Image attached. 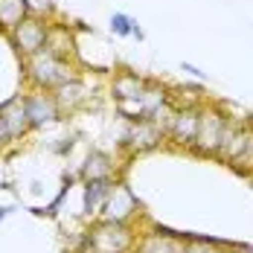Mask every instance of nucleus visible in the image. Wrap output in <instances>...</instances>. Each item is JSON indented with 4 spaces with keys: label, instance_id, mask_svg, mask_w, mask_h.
Instances as JSON below:
<instances>
[{
    "label": "nucleus",
    "instance_id": "obj_1",
    "mask_svg": "<svg viewBox=\"0 0 253 253\" xmlns=\"http://www.w3.org/2000/svg\"><path fill=\"white\" fill-rule=\"evenodd\" d=\"M24 76L29 82V87L55 90L64 82L82 76V67H79L76 58H61V55H55L50 50H41L35 55H29V58H24Z\"/></svg>",
    "mask_w": 253,
    "mask_h": 253
},
{
    "label": "nucleus",
    "instance_id": "obj_2",
    "mask_svg": "<svg viewBox=\"0 0 253 253\" xmlns=\"http://www.w3.org/2000/svg\"><path fill=\"white\" fill-rule=\"evenodd\" d=\"M137 233H140L137 224L93 218L84 230V253H131Z\"/></svg>",
    "mask_w": 253,
    "mask_h": 253
},
{
    "label": "nucleus",
    "instance_id": "obj_3",
    "mask_svg": "<svg viewBox=\"0 0 253 253\" xmlns=\"http://www.w3.org/2000/svg\"><path fill=\"white\" fill-rule=\"evenodd\" d=\"M218 160L227 163L233 172L251 177L253 172V117L251 120H233L230 117L227 128H224V140L218 149Z\"/></svg>",
    "mask_w": 253,
    "mask_h": 253
},
{
    "label": "nucleus",
    "instance_id": "obj_4",
    "mask_svg": "<svg viewBox=\"0 0 253 253\" xmlns=\"http://www.w3.org/2000/svg\"><path fill=\"white\" fill-rule=\"evenodd\" d=\"M227 123H230V114L221 105L204 102L201 117H198V137H195L192 152L198 154V157H218V149H221Z\"/></svg>",
    "mask_w": 253,
    "mask_h": 253
},
{
    "label": "nucleus",
    "instance_id": "obj_5",
    "mask_svg": "<svg viewBox=\"0 0 253 253\" xmlns=\"http://www.w3.org/2000/svg\"><path fill=\"white\" fill-rule=\"evenodd\" d=\"M204 105V102H201ZM201 105H177L166 120V143H172L175 149L192 152L195 137H198V117H201Z\"/></svg>",
    "mask_w": 253,
    "mask_h": 253
},
{
    "label": "nucleus",
    "instance_id": "obj_6",
    "mask_svg": "<svg viewBox=\"0 0 253 253\" xmlns=\"http://www.w3.org/2000/svg\"><path fill=\"white\" fill-rule=\"evenodd\" d=\"M143 215V204L134 195V189L128 186L126 180H117L108 201L102 204L99 218L105 221H120V224H137V218Z\"/></svg>",
    "mask_w": 253,
    "mask_h": 253
},
{
    "label": "nucleus",
    "instance_id": "obj_7",
    "mask_svg": "<svg viewBox=\"0 0 253 253\" xmlns=\"http://www.w3.org/2000/svg\"><path fill=\"white\" fill-rule=\"evenodd\" d=\"M47 35H50V18H41V15H29L26 21H21L9 32L12 47H15V52L21 58H29V55L44 50L47 47Z\"/></svg>",
    "mask_w": 253,
    "mask_h": 253
},
{
    "label": "nucleus",
    "instance_id": "obj_8",
    "mask_svg": "<svg viewBox=\"0 0 253 253\" xmlns=\"http://www.w3.org/2000/svg\"><path fill=\"white\" fill-rule=\"evenodd\" d=\"M166 143V128L160 123H152V120H140V123H128V128L123 131V140L120 146L128 152V157L134 154H146L163 146Z\"/></svg>",
    "mask_w": 253,
    "mask_h": 253
},
{
    "label": "nucleus",
    "instance_id": "obj_9",
    "mask_svg": "<svg viewBox=\"0 0 253 253\" xmlns=\"http://www.w3.org/2000/svg\"><path fill=\"white\" fill-rule=\"evenodd\" d=\"M183 242H186L183 233L160 227V224H149L137 233L131 253H183Z\"/></svg>",
    "mask_w": 253,
    "mask_h": 253
},
{
    "label": "nucleus",
    "instance_id": "obj_10",
    "mask_svg": "<svg viewBox=\"0 0 253 253\" xmlns=\"http://www.w3.org/2000/svg\"><path fill=\"white\" fill-rule=\"evenodd\" d=\"M24 102H26V114H29L32 128H50L64 117L61 108H58V102H55V96H52V90L32 87L29 93H24Z\"/></svg>",
    "mask_w": 253,
    "mask_h": 253
},
{
    "label": "nucleus",
    "instance_id": "obj_11",
    "mask_svg": "<svg viewBox=\"0 0 253 253\" xmlns=\"http://www.w3.org/2000/svg\"><path fill=\"white\" fill-rule=\"evenodd\" d=\"M52 96H55V102H58L61 114H64V117H70V114L82 111V108L90 102V90H87L84 76H76V79H70V82H64L61 87H55V90H52Z\"/></svg>",
    "mask_w": 253,
    "mask_h": 253
},
{
    "label": "nucleus",
    "instance_id": "obj_12",
    "mask_svg": "<svg viewBox=\"0 0 253 253\" xmlns=\"http://www.w3.org/2000/svg\"><path fill=\"white\" fill-rule=\"evenodd\" d=\"M149 79L140 76L137 70H117L111 82H108V93L114 96V102H128V99H140L146 90Z\"/></svg>",
    "mask_w": 253,
    "mask_h": 253
},
{
    "label": "nucleus",
    "instance_id": "obj_13",
    "mask_svg": "<svg viewBox=\"0 0 253 253\" xmlns=\"http://www.w3.org/2000/svg\"><path fill=\"white\" fill-rule=\"evenodd\" d=\"M117 180H120V177H108V180H84V183H82V212H84L87 221L99 218L102 204L108 201V195H111V189H114Z\"/></svg>",
    "mask_w": 253,
    "mask_h": 253
},
{
    "label": "nucleus",
    "instance_id": "obj_14",
    "mask_svg": "<svg viewBox=\"0 0 253 253\" xmlns=\"http://www.w3.org/2000/svg\"><path fill=\"white\" fill-rule=\"evenodd\" d=\"M117 175H120V163L114 160V154L102 152V149L87 152L82 169H79L82 183H84V180H108V177H117Z\"/></svg>",
    "mask_w": 253,
    "mask_h": 253
},
{
    "label": "nucleus",
    "instance_id": "obj_15",
    "mask_svg": "<svg viewBox=\"0 0 253 253\" xmlns=\"http://www.w3.org/2000/svg\"><path fill=\"white\" fill-rule=\"evenodd\" d=\"M0 117H3V123H6V128H9V134H12L15 143L24 140L26 134L32 131V123H29V114H26L24 96H12V99L3 102V105H0Z\"/></svg>",
    "mask_w": 253,
    "mask_h": 253
},
{
    "label": "nucleus",
    "instance_id": "obj_16",
    "mask_svg": "<svg viewBox=\"0 0 253 253\" xmlns=\"http://www.w3.org/2000/svg\"><path fill=\"white\" fill-rule=\"evenodd\" d=\"M44 50L55 52L61 58H76V35L67 24H52L50 21V35H47V47Z\"/></svg>",
    "mask_w": 253,
    "mask_h": 253
},
{
    "label": "nucleus",
    "instance_id": "obj_17",
    "mask_svg": "<svg viewBox=\"0 0 253 253\" xmlns=\"http://www.w3.org/2000/svg\"><path fill=\"white\" fill-rule=\"evenodd\" d=\"M26 18H29L26 0H0V29L3 32H12Z\"/></svg>",
    "mask_w": 253,
    "mask_h": 253
},
{
    "label": "nucleus",
    "instance_id": "obj_18",
    "mask_svg": "<svg viewBox=\"0 0 253 253\" xmlns=\"http://www.w3.org/2000/svg\"><path fill=\"white\" fill-rule=\"evenodd\" d=\"M108 26H111V35H117V38H137V41H146L143 26L137 24L131 15H126V12H114L111 21H108Z\"/></svg>",
    "mask_w": 253,
    "mask_h": 253
},
{
    "label": "nucleus",
    "instance_id": "obj_19",
    "mask_svg": "<svg viewBox=\"0 0 253 253\" xmlns=\"http://www.w3.org/2000/svg\"><path fill=\"white\" fill-rule=\"evenodd\" d=\"M183 253H233V245L218 239H204V236H186Z\"/></svg>",
    "mask_w": 253,
    "mask_h": 253
},
{
    "label": "nucleus",
    "instance_id": "obj_20",
    "mask_svg": "<svg viewBox=\"0 0 253 253\" xmlns=\"http://www.w3.org/2000/svg\"><path fill=\"white\" fill-rule=\"evenodd\" d=\"M29 15H41V18H52L55 12V0H26Z\"/></svg>",
    "mask_w": 253,
    "mask_h": 253
},
{
    "label": "nucleus",
    "instance_id": "obj_21",
    "mask_svg": "<svg viewBox=\"0 0 253 253\" xmlns=\"http://www.w3.org/2000/svg\"><path fill=\"white\" fill-rule=\"evenodd\" d=\"M180 70H183V76H189L192 82H201V84H207V82H210V76H207V70H201V67H195L192 61H180Z\"/></svg>",
    "mask_w": 253,
    "mask_h": 253
},
{
    "label": "nucleus",
    "instance_id": "obj_22",
    "mask_svg": "<svg viewBox=\"0 0 253 253\" xmlns=\"http://www.w3.org/2000/svg\"><path fill=\"white\" fill-rule=\"evenodd\" d=\"M15 146V140H12V134H9V128H6V123H3V117H0V154L9 152Z\"/></svg>",
    "mask_w": 253,
    "mask_h": 253
},
{
    "label": "nucleus",
    "instance_id": "obj_23",
    "mask_svg": "<svg viewBox=\"0 0 253 253\" xmlns=\"http://www.w3.org/2000/svg\"><path fill=\"white\" fill-rule=\"evenodd\" d=\"M233 253H253V245H233Z\"/></svg>",
    "mask_w": 253,
    "mask_h": 253
},
{
    "label": "nucleus",
    "instance_id": "obj_24",
    "mask_svg": "<svg viewBox=\"0 0 253 253\" xmlns=\"http://www.w3.org/2000/svg\"><path fill=\"white\" fill-rule=\"evenodd\" d=\"M12 210H15V207H0V224H3V221H6V215H9V212H12Z\"/></svg>",
    "mask_w": 253,
    "mask_h": 253
},
{
    "label": "nucleus",
    "instance_id": "obj_25",
    "mask_svg": "<svg viewBox=\"0 0 253 253\" xmlns=\"http://www.w3.org/2000/svg\"><path fill=\"white\" fill-rule=\"evenodd\" d=\"M251 180H253V172H251Z\"/></svg>",
    "mask_w": 253,
    "mask_h": 253
}]
</instances>
